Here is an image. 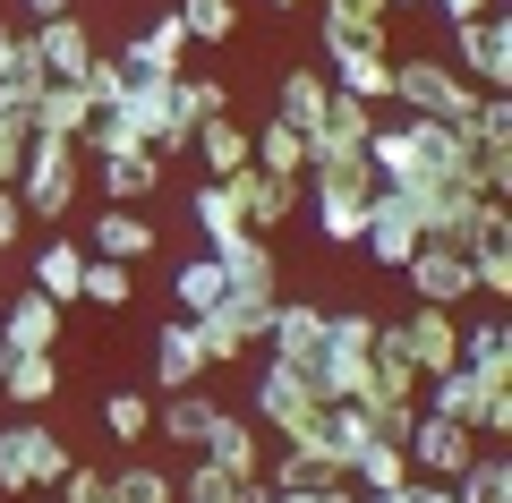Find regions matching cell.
Segmentation results:
<instances>
[{
    "mask_svg": "<svg viewBox=\"0 0 512 503\" xmlns=\"http://www.w3.org/2000/svg\"><path fill=\"white\" fill-rule=\"evenodd\" d=\"M325 103H333V77H325V69H291V77H282V103H274V120H291L299 137H308V128L325 120Z\"/></svg>",
    "mask_w": 512,
    "mask_h": 503,
    "instance_id": "32",
    "label": "cell"
},
{
    "mask_svg": "<svg viewBox=\"0 0 512 503\" xmlns=\"http://www.w3.org/2000/svg\"><path fill=\"white\" fill-rule=\"evenodd\" d=\"M325 35V60H333V86L359 94V103H393V60H384V35H342V26H316Z\"/></svg>",
    "mask_w": 512,
    "mask_h": 503,
    "instance_id": "5",
    "label": "cell"
},
{
    "mask_svg": "<svg viewBox=\"0 0 512 503\" xmlns=\"http://www.w3.org/2000/svg\"><path fill=\"white\" fill-rule=\"evenodd\" d=\"M111 495H120V503H180V486H171L163 469L128 461V469H111Z\"/></svg>",
    "mask_w": 512,
    "mask_h": 503,
    "instance_id": "39",
    "label": "cell"
},
{
    "mask_svg": "<svg viewBox=\"0 0 512 503\" xmlns=\"http://www.w3.org/2000/svg\"><path fill=\"white\" fill-rule=\"evenodd\" d=\"M427 9H436V18H444V26H470V18H487L495 0H427Z\"/></svg>",
    "mask_w": 512,
    "mask_h": 503,
    "instance_id": "47",
    "label": "cell"
},
{
    "mask_svg": "<svg viewBox=\"0 0 512 503\" xmlns=\"http://www.w3.org/2000/svg\"><path fill=\"white\" fill-rule=\"evenodd\" d=\"M342 478L376 495V486H410V478H419V469H410V452H402V444H384V435H367V444L350 452V469H342Z\"/></svg>",
    "mask_w": 512,
    "mask_h": 503,
    "instance_id": "31",
    "label": "cell"
},
{
    "mask_svg": "<svg viewBox=\"0 0 512 503\" xmlns=\"http://www.w3.org/2000/svg\"><path fill=\"white\" fill-rule=\"evenodd\" d=\"M35 290L52 307H77L86 299V248H77V239H52V248L35 256Z\"/></svg>",
    "mask_w": 512,
    "mask_h": 503,
    "instance_id": "27",
    "label": "cell"
},
{
    "mask_svg": "<svg viewBox=\"0 0 512 503\" xmlns=\"http://www.w3.org/2000/svg\"><path fill=\"white\" fill-rule=\"evenodd\" d=\"M359 248L376 256L384 273H402L410 256H419V214H410V197H402V188H384V180H376V197H367V231H359Z\"/></svg>",
    "mask_w": 512,
    "mask_h": 503,
    "instance_id": "10",
    "label": "cell"
},
{
    "mask_svg": "<svg viewBox=\"0 0 512 503\" xmlns=\"http://www.w3.org/2000/svg\"><path fill=\"white\" fill-rule=\"evenodd\" d=\"M94 128V94L77 77H43L35 86V137H86Z\"/></svg>",
    "mask_w": 512,
    "mask_h": 503,
    "instance_id": "18",
    "label": "cell"
},
{
    "mask_svg": "<svg viewBox=\"0 0 512 503\" xmlns=\"http://www.w3.org/2000/svg\"><path fill=\"white\" fill-rule=\"evenodd\" d=\"M410 197V214H419V239H470V222H478V205H487V188H470V180H419V188H402Z\"/></svg>",
    "mask_w": 512,
    "mask_h": 503,
    "instance_id": "9",
    "label": "cell"
},
{
    "mask_svg": "<svg viewBox=\"0 0 512 503\" xmlns=\"http://www.w3.org/2000/svg\"><path fill=\"white\" fill-rule=\"evenodd\" d=\"M86 60H94V35L77 26V9H69V18H43L35 35H26L18 77L26 86H43V77H86Z\"/></svg>",
    "mask_w": 512,
    "mask_h": 503,
    "instance_id": "8",
    "label": "cell"
},
{
    "mask_svg": "<svg viewBox=\"0 0 512 503\" xmlns=\"http://www.w3.org/2000/svg\"><path fill=\"white\" fill-rule=\"evenodd\" d=\"M214 111H231V94H222L214 77H171V145H188Z\"/></svg>",
    "mask_w": 512,
    "mask_h": 503,
    "instance_id": "28",
    "label": "cell"
},
{
    "mask_svg": "<svg viewBox=\"0 0 512 503\" xmlns=\"http://www.w3.org/2000/svg\"><path fill=\"white\" fill-rule=\"evenodd\" d=\"M453 69H470L478 77V94H504L512 86V26L495 18H470V26H453Z\"/></svg>",
    "mask_w": 512,
    "mask_h": 503,
    "instance_id": "11",
    "label": "cell"
},
{
    "mask_svg": "<svg viewBox=\"0 0 512 503\" xmlns=\"http://www.w3.org/2000/svg\"><path fill=\"white\" fill-rule=\"evenodd\" d=\"M18 60H26V35H18V26H0V77H18Z\"/></svg>",
    "mask_w": 512,
    "mask_h": 503,
    "instance_id": "49",
    "label": "cell"
},
{
    "mask_svg": "<svg viewBox=\"0 0 512 503\" xmlns=\"http://www.w3.org/2000/svg\"><path fill=\"white\" fill-rule=\"evenodd\" d=\"M180 52H188V26H180V9H163V18H154L146 35L128 43L120 60H128L137 77H180Z\"/></svg>",
    "mask_w": 512,
    "mask_h": 503,
    "instance_id": "23",
    "label": "cell"
},
{
    "mask_svg": "<svg viewBox=\"0 0 512 503\" xmlns=\"http://www.w3.org/2000/svg\"><path fill=\"white\" fill-rule=\"evenodd\" d=\"M222 410H231V401H214V393H197V384H188V393H163V401H154V427H163L171 444L205 452V435H214Z\"/></svg>",
    "mask_w": 512,
    "mask_h": 503,
    "instance_id": "20",
    "label": "cell"
},
{
    "mask_svg": "<svg viewBox=\"0 0 512 503\" xmlns=\"http://www.w3.org/2000/svg\"><path fill=\"white\" fill-rule=\"evenodd\" d=\"M9 359H18V350H9V342H0V367H9Z\"/></svg>",
    "mask_w": 512,
    "mask_h": 503,
    "instance_id": "52",
    "label": "cell"
},
{
    "mask_svg": "<svg viewBox=\"0 0 512 503\" xmlns=\"http://www.w3.org/2000/svg\"><path fill=\"white\" fill-rule=\"evenodd\" d=\"M197 376H205V342H197L188 316H171L163 333H154V384H163V393H188Z\"/></svg>",
    "mask_w": 512,
    "mask_h": 503,
    "instance_id": "19",
    "label": "cell"
},
{
    "mask_svg": "<svg viewBox=\"0 0 512 503\" xmlns=\"http://www.w3.org/2000/svg\"><path fill=\"white\" fill-rule=\"evenodd\" d=\"M410 290H419L427 307H461V299H478V282H470V248H453V239H419V256H410Z\"/></svg>",
    "mask_w": 512,
    "mask_h": 503,
    "instance_id": "13",
    "label": "cell"
},
{
    "mask_svg": "<svg viewBox=\"0 0 512 503\" xmlns=\"http://www.w3.org/2000/svg\"><path fill=\"white\" fill-rule=\"evenodd\" d=\"M393 9H427V0H393Z\"/></svg>",
    "mask_w": 512,
    "mask_h": 503,
    "instance_id": "53",
    "label": "cell"
},
{
    "mask_svg": "<svg viewBox=\"0 0 512 503\" xmlns=\"http://www.w3.org/2000/svg\"><path fill=\"white\" fill-rule=\"evenodd\" d=\"M103 427L120 444H137V435H154V401L146 393H103Z\"/></svg>",
    "mask_w": 512,
    "mask_h": 503,
    "instance_id": "41",
    "label": "cell"
},
{
    "mask_svg": "<svg viewBox=\"0 0 512 503\" xmlns=\"http://www.w3.org/2000/svg\"><path fill=\"white\" fill-rule=\"evenodd\" d=\"M128 290H137V282H128V265L86 256V299H94V307H128Z\"/></svg>",
    "mask_w": 512,
    "mask_h": 503,
    "instance_id": "44",
    "label": "cell"
},
{
    "mask_svg": "<svg viewBox=\"0 0 512 503\" xmlns=\"http://www.w3.org/2000/svg\"><path fill=\"white\" fill-rule=\"evenodd\" d=\"M384 18H393V0H325V18H316V26H342V35H384Z\"/></svg>",
    "mask_w": 512,
    "mask_h": 503,
    "instance_id": "42",
    "label": "cell"
},
{
    "mask_svg": "<svg viewBox=\"0 0 512 503\" xmlns=\"http://www.w3.org/2000/svg\"><path fill=\"white\" fill-rule=\"evenodd\" d=\"M52 495H60V503H120V495H111V469H86V461H69V469H60V486H52Z\"/></svg>",
    "mask_w": 512,
    "mask_h": 503,
    "instance_id": "43",
    "label": "cell"
},
{
    "mask_svg": "<svg viewBox=\"0 0 512 503\" xmlns=\"http://www.w3.org/2000/svg\"><path fill=\"white\" fill-rule=\"evenodd\" d=\"M265 342H274V359L308 367V384H316V359H325V307L274 299V316H265Z\"/></svg>",
    "mask_w": 512,
    "mask_h": 503,
    "instance_id": "17",
    "label": "cell"
},
{
    "mask_svg": "<svg viewBox=\"0 0 512 503\" xmlns=\"http://www.w3.org/2000/svg\"><path fill=\"white\" fill-rule=\"evenodd\" d=\"M180 26H188V43H231L239 9L231 0H180Z\"/></svg>",
    "mask_w": 512,
    "mask_h": 503,
    "instance_id": "38",
    "label": "cell"
},
{
    "mask_svg": "<svg viewBox=\"0 0 512 503\" xmlns=\"http://www.w3.org/2000/svg\"><path fill=\"white\" fill-rule=\"evenodd\" d=\"M94 162H103L94 180H103L111 205H146L154 188H163V154H146V145H137V154H94Z\"/></svg>",
    "mask_w": 512,
    "mask_h": 503,
    "instance_id": "21",
    "label": "cell"
},
{
    "mask_svg": "<svg viewBox=\"0 0 512 503\" xmlns=\"http://www.w3.org/2000/svg\"><path fill=\"white\" fill-rule=\"evenodd\" d=\"M18 231H26V205H18V188H0V248H18Z\"/></svg>",
    "mask_w": 512,
    "mask_h": 503,
    "instance_id": "46",
    "label": "cell"
},
{
    "mask_svg": "<svg viewBox=\"0 0 512 503\" xmlns=\"http://www.w3.org/2000/svg\"><path fill=\"white\" fill-rule=\"evenodd\" d=\"M393 342H402V359L419 367V376H444V367H461V324H453V307H410L402 324H393Z\"/></svg>",
    "mask_w": 512,
    "mask_h": 503,
    "instance_id": "12",
    "label": "cell"
},
{
    "mask_svg": "<svg viewBox=\"0 0 512 503\" xmlns=\"http://www.w3.org/2000/svg\"><path fill=\"white\" fill-rule=\"evenodd\" d=\"M376 120H384L376 103H359V94H342V86H333L325 120L308 128V162H333V154H367V137H376Z\"/></svg>",
    "mask_w": 512,
    "mask_h": 503,
    "instance_id": "16",
    "label": "cell"
},
{
    "mask_svg": "<svg viewBox=\"0 0 512 503\" xmlns=\"http://www.w3.org/2000/svg\"><path fill=\"white\" fill-rule=\"evenodd\" d=\"M197 231H205V248H214V256L248 239V222H239V205H231V188H222V180L197 188Z\"/></svg>",
    "mask_w": 512,
    "mask_h": 503,
    "instance_id": "34",
    "label": "cell"
},
{
    "mask_svg": "<svg viewBox=\"0 0 512 503\" xmlns=\"http://www.w3.org/2000/svg\"><path fill=\"white\" fill-rule=\"evenodd\" d=\"M0 128L9 137H35V86L26 77H0Z\"/></svg>",
    "mask_w": 512,
    "mask_h": 503,
    "instance_id": "45",
    "label": "cell"
},
{
    "mask_svg": "<svg viewBox=\"0 0 512 503\" xmlns=\"http://www.w3.org/2000/svg\"><path fill=\"white\" fill-rule=\"evenodd\" d=\"M0 342H9V350H52L60 342V307L26 282L18 299H9V316H0Z\"/></svg>",
    "mask_w": 512,
    "mask_h": 503,
    "instance_id": "22",
    "label": "cell"
},
{
    "mask_svg": "<svg viewBox=\"0 0 512 503\" xmlns=\"http://www.w3.org/2000/svg\"><path fill=\"white\" fill-rule=\"evenodd\" d=\"M274 9H299V0H274Z\"/></svg>",
    "mask_w": 512,
    "mask_h": 503,
    "instance_id": "55",
    "label": "cell"
},
{
    "mask_svg": "<svg viewBox=\"0 0 512 503\" xmlns=\"http://www.w3.org/2000/svg\"><path fill=\"white\" fill-rule=\"evenodd\" d=\"M410 503H461V495H453L444 478H410Z\"/></svg>",
    "mask_w": 512,
    "mask_h": 503,
    "instance_id": "50",
    "label": "cell"
},
{
    "mask_svg": "<svg viewBox=\"0 0 512 503\" xmlns=\"http://www.w3.org/2000/svg\"><path fill=\"white\" fill-rule=\"evenodd\" d=\"M26 9H35V26L43 18H69V0H26Z\"/></svg>",
    "mask_w": 512,
    "mask_h": 503,
    "instance_id": "51",
    "label": "cell"
},
{
    "mask_svg": "<svg viewBox=\"0 0 512 503\" xmlns=\"http://www.w3.org/2000/svg\"><path fill=\"white\" fill-rule=\"evenodd\" d=\"M205 461H222L231 478H265V444H256V427L239 410L214 418V435H205Z\"/></svg>",
    "mask_w": 512,
    "mask_h": 503,
    "instance_id": "26",
    "label": "cell"
},
{
    "mask_svg": "<svg viewBox=\"0 0 512 503\" xmlns=\"http://www.w3.org/2000/svg\"><path fill=\"white\" fill-rule=\"evenodd\" d=\"M461 367H470L478 384H512V324L504 316H478L470 333H461Z\"/></svg>",
    "mask_w": 512,
    "mask_h": 503,
    "instance_id": "24",
    "label": "cell"
},
{
    "mask_svg": "<svg viewBox=\"0 0 512 503\" xmlns=\"http://www.w3.org/2000/svg\"><path fill=\"white\" fill-rule=\"evenodd\" d=\"M171 290H180V316H205V307H222L231 273H222V256H197V265H180V273H171Z\"/></svg>",
    "mask_w": 512,
    "mask_h": 503,
    "instance_id": "37",
    "label": "cell"
},
{
    "mask_svg": "<svg viewBox=\"0 0 512 503\" xmlns=\"http://www.w3.org/2000/svg\"><path fill=\"white\" fill-rule=\"evenodd\" d=\"M316 410H325V401H316L308 367H291V359H265V367H256V418H265L282 444H291V435H308Z\"/></svg>",
    "mask_w": 512,
    "mask_h": 503,
    "instance_id": "6",
    "label": "cell"
},
{
    "mask_svg": "<svg viewBox=\"0 0 512 503\" xmlns=\"http://www.w3.org/2000/svg\"><path fill=\"white\" fill-rule=\"evenodd\" d=\"M453 495L461 503H512V461H504V452H470V469H461V478H453Z\"/></svg>",
    "mask_w": 512,
    "mask_h": 503,
    "instance_id": "35",
    "label": "cell"
},
{
    "mask_svg": "<svg viewBox=\"0 0 512 503\" xmlns=\"http://www.w3.org/2000/svg\"><path fill=\"white\" fill-rule=\"evenodd\" d=\"M470 282H478V299H495L504 307L512 299V214H504V197H487L478 205V222H470Z\"/></svg>",
    "mask_w": 512,
    "mask_h": 503,
    "instance_id": "7",
    "label": "cell"
},
{
    "mask_svg": "<svg viewBox=\"0 0 512 503\" xmlns=\"http://www.w3.org/2000/svg\"><path fill=\"white\" fill-rule=\"evenodd\" d=\"M35 503H60V495H52V486H43V495H35Z\"/></svg>",
    "mask_w": 512,
    "mask_h": 503,
    "instance_id": "54",
    "label": "cell"
},
{
    "mask_svg": "<svg viewBox=\"0 0 512 503\" xmlns=\"http://www.w3.org/2000/svg\"><path fill=\"white\" fill-rule=\"evenodd\" d=\"M410 469H419V478H444L453 486L461 469H470V452H478V435L461 427V418H436V410H419V427H410Z\"/></svg>",
    "mask_w": 512,
    "mask_h": 503,
    "instance_id": "14",
    "label": "cell"
},
{
    "mask_svg": "<svg viewBox=\"0 0 512 503\" xmlns=\"http://www.w3.org/2000/svg\"><path fill=\"white\" fill-rule=\"evenodd\" d=\"M146 248H154V222H146V214H128V205H103V214H94V248H86V256L137 265Z\"/></svg>",
    "mask_w": 512,
    "mask_h": 503,
    "instance_id": "25",
    "label": "cell"
},
{
    "mask_svg": "<svg viewBox=\"0 0 512 503\" xmlns=\"http://www.w3.org/2000/svg\"><path fill=\"white\" fill-rule=\"evenodd\" d=\"M299 503H359V486H350V478H325V486H299Z\"/></svg>",
    "mask_w": 512,
    "mask_h": 503,
    "instance_id": "48",
    "label": "cell"
},
{
    "mask_svg": "<svg viewBox=\"0 0 512 503\" xmlns=\"http://www.w3.org/2000/svg\"><path fill=\"white\" fill-rule=\"evenodd\" d=\"M69 461H77V452L60 444L43 418H9V427H0V486H9V495H43V486H60Z\"/></svg>",
    "mask_w": 512,
    "mask_h": 503,
    "instance_id": "2",
    "label": "cell"
},
{
    "mask_svg": "<svg viewBox=\"0 0 512 503\" xmlns=\"http://www.w3.org/2000/svg\"><path fill=\"white\" fill-rule=\"evenodd\" d=\"M231 205H239V222H248V231H274V222H291L299 214V197H308V180H274V171H231Z\"/></svg>",
    "mask_w": 512,
    "mask_h": 503,
    "instance_id": "15",
    "label": "cell"
},
{
    "mask_svg": "<svg viewBox=\"0 0 512 503\" xmlns=\"http://www.w3.org/2000/svg\"><path fill=\"white\" fill-rule=\"evenodd\" d=\"M0 393L18 401V410H43V401L60 393V367H52V350H18V359L0 367Z\"/></svg>",
    "mask_w": 512,
    "mask_h": 503,
    "instance_id": "30",
    "label": "cell"
},
{
    "mask_svg": "<svg viewBox=\"0 0 512 503\" xmlns=\"http://www.w3.org/2000/svg\"><path fill=\"white\" fill-rule=\"evenodd\" d=\"M77 86H86V94H94V111H111V103H120V94H128V86H137V69H128V60H120V52H111V60H103V52H94V60H86V77H77Z\"/></svg>",
    "mask_w": 512,
    "mask_h": 503,
    "instance_id": "40",
    "label": "cell"
},
{
    "mask_svg": "<svg viewBox=\"0 0 512 503\" xmlns=\"http://www.w3.org/2000/svg\"><path fill=\"white\" fill-rule=\"evenodd\" d=\"M248 162H256V171H274V180H299V171H308V137H299L291 120H265L248 137Z\"/></svg>",
    "mask_w": 512,
    "mask_h": 503,
    "instance_id": "29",
    "label": "cell"
},
{
    "mask_svg": "<svg viewBox=\"0 0 512 503\" xmlns=\"http://www.w3.org/2000/svg\"><path fill=\"white\" fill-rule=\"evenodd\" d=\"M265 316H274V290H222V307L188 316L205 342V367H239L248 342H265Z\"/></svg>",
    "mask_w": 512,
    "mask_h": 503,
    "instance_id": "3",
    "label": "cell"
},
{
    "mask_svg": "<svg viewBox=\"0 0 512 503\" xmlns=\"http://www.w3.org/2000/svg\"><path fill=\"white\" fill-rule=\"evenodd\" d=\"M77 171H86L77 137H35V145H26V171H18V205L43 214V222H60L77 205Z\"/></svg>",
    "mask_w": 512,
    "mask_h": 503,
    "instance_id": "4",
    "label": "cell"
},
{
    "mask_svg": "<svg viewBox=\"0 0 512 503\" xmlns=\"http://www.w3.org/2000/svg\"><path fill=\"white\" fill-rule=\"evenodd\" d=\"M205 154V171H214V180H231V171H248V128L231 120V111H214V120L197 128V137H188Z\"/></svg>",
    "mask_w": 512,
    "mask_h": 503,
    "instance_id": "33",
    "label": "cell"
},
{
    "mask_svg": "<svg viewBox=\"0 0 512 503\" xmlns=\"http://www.w3.org/2000/svg\"><path fill=\"white\" fill-rule=\"evenodd\" d=\"M180 503H256V478H231L222 461H205V452H197V469L180 478Z\"/></svg>",
    "mask_w": 512,
    "mask_h": 503,
    "instance_id": "36",
    "label": "cell"
},
{
    "mask_svg": "<svg viewBox=\"0 0 512 503\" xmlns=\"http://www.w3.org/2000/svg\"><path fill=\"white\" fill-rule=\"evenodd\" d=\"M393 103L410 120H444V128H470L478 86L453 69V60H393Z\"/></svg>",
    "mask_w": 512,
    "mask_h": 503,
    "instance_id": "1",
    "label": "cell"
}]
</instances>
